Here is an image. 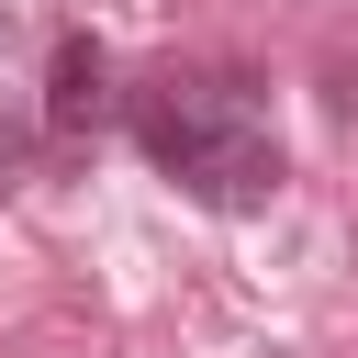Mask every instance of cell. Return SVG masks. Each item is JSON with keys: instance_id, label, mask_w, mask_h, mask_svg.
<instances>
[{"instance_id": "4", "label": "cell", "mask_w": 358, "mask_h": 358, "mask_svg": "<svg viewBox=\"0 0 358 358\" xmlns=\"http://www.w3.org/2000/svg\"><path fill=\"white\" fill-rule=\"evenodd\" d=\"M336 112H347V123H358V67H336Z\"/></svg>"}, {"instance_id": "2", "label": "cell", "mask_w": 358, "mask_h": 358, "mask_svg": "<svg viewBox=\"0 0 358 358\" xmlns=\"http://www.w3.org/2000/svg\"><path fill=\"white\" fill-rule=\"evenodd\" d=\"M112 123V45L101 34H56L45 56V134H101Z\"/></svg>"}, {"instance_id": "1", "label": "cell", "mask_w": 358, "mask_h": 358, "mask_svg": "<svg viewBox=\"0 0 358 358\" xmlns=\"http://www.w3.org/2000/svg\"><path fill=\"white\" fill-rule=\"evenodd\" d=\"M123 112H134V145L157 157V179L190 190L201 213H268L280 179H291L246 67H157Z\"/></svg>"}, {"instance_id": "3", "label": "cell", "mask_w": 358, "mask_h": 358, "mask_svg": "<svg viewBox=\"0 0 358 358\" xmlns=\"http://www.w3.org/2000/svg\"><path fill=\"white\" fill-rule=\"evenodd\" d=\"M22 168H34V145H22V123H0V190H22Z\"/></svg>"}]
</instances>
